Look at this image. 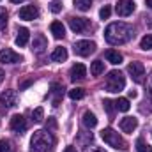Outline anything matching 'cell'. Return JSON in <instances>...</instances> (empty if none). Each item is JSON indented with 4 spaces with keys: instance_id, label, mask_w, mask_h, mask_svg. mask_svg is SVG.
Instances as JSON below:
<instances>
[{
    "instance_id": "1",
    "label": "cell",
    "mask_w": 152,
    "mask_h": 152,
    "mask_svg": "<svg viewBox=\"0 0 152 152\" xmlns=\"http://www.w3.org/2000/svg\"><path fill=\"white\" fill-rule=\"evenodd\" d=\"M133 36H134L133 27L127 25V23H122V21L108 25L106 30H104V39H106V42L112 44V46L126 44V42H129V41L133 39Z\"/></svg>"
},
{
    "instance_id": "2",
    "label": "cell",
    "mask_w": 152,
    "mask_h": 152,
    "mask_svg": "<svg viewBox=\"0 0 152 152\" xmlns=\"http://www.w3.org/2000/svg\"><path fill=\"white\" fill-rule=\"evenodd\" d=\"M55 151V138L50 131L39 129L30 138V152H53Z\"/></svg>"
},
{
    "instance_id": "3",
    "label": "cell",
    "mask_w": 152,
    "mask_h": 152,
    "mask_svg": "<svg viewBox=\"0 0 152 152\" xmlns=\"http://www.w3.org/2000/svg\"><path fill=\"white\" fill-rule=\"evenodd\" d=\"M101 138H103L104 143L110 145L112 149H117V151H127V143H126V140H124L115 129H112V127L103 129V131H101Z\"/></svg>"
},
{
    "instance_id": "4",
    "label": "cell",
    "mask_w": 152,
    "mask_h": 152,
    "mask_svg": "<svg viewBox=\"0 0 152 152\" xmlns=\"http://www.w3.org/2000/svg\"><path fill=\"white\" fill-rule=\"evenodd\" d=\"M108 92H120L126 87V78L120 71H110L106 76V83H104Z\"/></svg>"
},
{
    "instance_id": "5",
    "label": "cell",
    "mask_w": 152,
    "mask_h": 152,
    "mask_svg": "<svg viewBox=\"0 0 152 152\" xmlns=\"http://www.w3.org/2000/svg\"><path fill=\"white\" fill-rule=\"evenodd\" d=\"M73 50L78 57H88L90 53L96 51V42L94 41H76Z\"/></svg>"
},
{
    "instance_id": "6",
    "label": "cell",
    "mask_w": 152,
    "mask_h": 152,
    "mask_svg": "<svg viewBox=\"0 0 152 152\" xmlns=\"http://www.w3.org/2000/svg\"><path fill=\"white\" fill-rule=\"evenodd\" d=\"M127 73L131 75L134 83H143V76H145V67L142 62H131L127 66Z\"/></svg>"
},
{
    "instance_id": "7",
    "label": "cell",
    "mask_w": 152,
    "mask_h": 152,
    "mask_svg": "<svg viewBox=\"0 0 152 152\" xmlns=\"http://www.w3.org/2000/svg\"><path fill=\"white\" fill-rule=\"evenodd\" d=\"M69 27L71 30L76 32V34H81V32H87L90 28V20L87 18H76V16H71L69 18Z\"/></svg>"
},
{
    "instance_id": "8",
    "label": "cell",
    "mask_w": 152,
    "mask_h": 152,
    "mask_svg": "<svg viewBox=\"0 0 152 152\" xmlns=\"http://www.w3.org/2000/svg\"><path fill=\"white\" fill-rule=\"evenodd\" d=\"M18 103V96L14 90H5L0 94V104L4 106V110H9V108H14Z\"/></svg>"
},
{
    "instance_id": "9",
    "label": "cell",
    "mask_w": 152,
    "mask_h": 152,
    "mask_svg": "<svg viewBox=\"0 0 152 152\" xmlns=\"http://www.w3.org/2000/svg\"><path fill=\"white\" fill-rule=\"evenodd\" d=\"M134 7H136V4H134L133 0H118V4H117L115 11H117V14H118V16L126 18V16H129V14H133V12H134Z\"/></svg>"
},
{
    "instance_id": "10",
    "label": "cell",
    "mask_w": 152,
    "mask_h": 152,
    "mask_svg": "<svg viewBox=\"0 0 152 152\" xmlns=\"http://www.w3.org/2000/svg\"><path fill=\"white\" fill-rule=\"evenodd\" d=\"M0 62L2 64H18V62H21V55H18L11 48H4L0 51Z\"/></svg>"
},
{
    "instance_id": "11",
    "label": "cell",
    "mask_w": 152,
    "mask_h": 152,
    "mask_svg": "<svg viewBox=\"0 0 152 152\" xmlns=\"http://www.w3.org/2000/svg\"><path fill=\"white\" fill-rule=\"evenodd\" d=\"M18 16H20V20L32 21V20H36V18L39 16V9L36 7V5H23V7L20 9Z\"/></svg>"
},
{
    "instance_id": "12",
    "label": "cell",
    "mask_w": 152,
    "mask_h": 152,
    "mask_svg": "<svg viewBox=\"0 0 152 152\" xmlns=\"http://www.w3.org/2000/svg\"><path fill=\"white\" fill-rule=\"evenodd\" d=\"M11 129L14 133H18V134H23L27 131V120H25V117L23 115H14L11 118Z\"/></svg>"
},
{
    "instance_id": "13",
    "label": "cell",
    "mask_w": 152,
    "mask_h": 152,
    "mask_svg": "<svg viewBox=\"0 0 152 152\" xmlns=\"http://www.w3.org/2000/svg\"><path fill=\"white\" fill-rule=\"evenodd\" d=\"M69 76H71L73 81H80V80H83L87 76V67L83 64H75L71 67V71H69Z\"/></svg>"
},
{
    "instance_id": "14",
    "label": "cell",
    "mask_w": 152,
    "mask_h": 152,
    "mask_svg": "<svg viewBox=\"0 0 152 152\" xmlns=\"http://www.w3.org/2000/svg\"><path fill=\"white\" fill-rule=\"evenodd\" d=\"M136 127H138V118H134V117H126L120 120V129L124 133H133Z\"/></svg>"
},
{
    "instance_id": "15",
    "label": "cell",
    "mask_w": 152,
    "mask_h": 152,
    "mask_svg": "<svg viewBox=\"0 0 152 152\" xmlns=\"http://www.w3.org/2000/svg\"><path fill=\"white\" fill-rule=\"evenodd\" d=\"M28 39H30V32H28V28H25V27H21L20 30H18V36H16V44L21 48V46H27L28 44Z\"/></svg>"
},
{
    "instance_id": "16",
    "label": "cell",
    "mask_w": 152,
    "mask_h": 152,
    "mask_svg": "<svg viewBox=\"0 0 152 152\" xmlns=\"http://www.w3.org/2000/svg\"><path fill=\"white\" fill-rule=\"evenodd\" d=\"M50 30H51L55 39H64V36H66V28H64V25L60 21H53L50 25Z\"/></svg>"
},
{
    "instance_id": "17",
    "label": "cell",
    "mask_w": 152,
    "mask_h": 152,
    "mask_svg": "<svg viewBox=\"0 0 152 152\" xmlns=\"http://www.w3.org/2000/svg\"><path fill=\"white\" fill-rule=\"evenodd\" d=\"M51 60L53 62H64V60H67V50L66 48H55L53 50V53H51Z\"/></svg>"
},
{
    "instance_id": "18",
    "label": "cell",
    "mask_w": 152,
    "mask_h": 152,
    "mask_svg": "<svg viewBox=\"0 0 152 152\" xmlns=\"http://www.w3.org/2000/svg\"><path fill=\"white\" fill-rule=\"evenodd\" d=\"M44 48H46V39L42 37V36H36V37H34V42H32V51L42 53Z\"/></svg>"
},
{
    "instance_id": "19",
    "label": "cell",
    "mask_w": 152,
    "mask_h": 152,
    "mask_svg": "<svg viewBox=\"0 0 152 152\" xmlns=\"http://www.w3.org/2000/svg\"><path fill=\"white\" fill-rule=\"evenodd\" d=\"M83 126L88 127V129H92V127L97 126V118H96V115L92 113V112H85L83 113Z\"/></svg>"
},
{
    "instance_id": "20",
    "label": "cell",
    "mask_w": 152,
    "mask_h": 152,
    "mask_svg": "<svg viewBox=\"0 0 152 152\" xmlns=\"http://www.w3.org/2000/svg\"><path fill=\"white\" fill-rule=\"evenodd\" d=\"M104 57H106V60H108L110 64H113V66H117V64L122 62V55H120L118 51H115V50H108V51L104 53Z\"/></svg>"
},
{
    "instance_id": "21",
    "label": "cell",
    "mask_w": 152,
    "mask_h": 152,
    "mask_svg": "<svg viewBox=\"0 0 152 152\" xmlns=\"http://www.w3.org/2000/svg\"><path fill=\"white\" fill-rule=\"evenodd\" d=\"M62 87L58 85V83H53L51 85V94L55 96V99H53V106H58V103H60V97H62Z\"/></svg>"
},
{
    "instance_id": "22",
    "label": "cell",
    "mask_w": 152,
    "mask_h": 152,
    "mask_svg": "<svg viewBox=\"0 0 152 152\" xmlns=\"http://www.w3.org/2000/svg\"><path fill=\"white\" fill-rule=\"evenodd\" d=\"M129 108H131L129 99H126V97H118V99L115 101V110H118V112H129Z\"/></svg>"
},
{
    "instance_id": "23",
    "label": "cell",
    "mask_w": 152,
    "mask_h": 152,
    "mask_svg": "<svg viewBox=\"0 0 152 152\" xmlns=\"http://www.w3.org/2000/svg\"><path fill=\"white\" fill-rule=\"evenodd\" d=\"M103 71H104V62H101V60L92 62V66H90V75L92 76H99Z\"/></svg>"
},
{
    "instance_id": "24",
    "label": "cell",
    "mask_w": 152,
    "mask_h": 152,
    "mask_svg": "<svg viewBox=\"0 0 152 152\" xmlns=\"http://www.w3.org/2000/svg\"><path fill=\"white\" fill-rule=\"evenodd\" d=\"M75 2V7L80 11H88L92 7V0H73Z\"/></svg>"
},
{
    "instance_id": "25",
    "label": "cell",
    "mask_w": 152,
    "mask_h": 152,
    "mask_svg": "<svg viewBox=\"0 0 152 152\" xmlns=\"http://www.w3.org/2000/svg\"><path fill=\"white\" fill-rule=\"evenodd\" d=\"M69 97H71V99H75V101L83 99V97H85V90H83V88H80V87L71 88V90H69Z\"/></svg>"
},
{
    "instance_id": "26",
    "label": "cell",
    "mask_w": 152,
    "mask_h": 152,
    "mask_svg": "<svg viewBox=\"0 0 152 152\" xmlns=\"http://www.w3.org/2000/svg\"><path fill=\"white\" fill-rule=\"evenodd\" d=\"M140 48H142V50H152V34H147V36L142 37Z\"/></svg>"
},
{
    "instance_id": "27",
    "label": "cell",
    "mask_w": 152,
    "mask_h": 152,
    "mask_svg": "<svg viewBox=\"0 0 152 152\" xmlns=\"http://www.w3.org/2000/svg\"><path fill=\"white\" fill-rule=\"evenodd\" d=\"M136 151L138 152H152V147L149 145V143H145V142L140 138V140L136 142Z\"/></svg>"
},
{
    "instance_id": "28",
    "label": "cell",
    "mask_w": 152,
    "mask_h": 152,
    "mask_svg": "<svg viewBox=\"0 0 152 152\" xmlns=\"http://www.w3.org/2000/svg\"><path fill=\"white\" fill-rule=\"evenodd\" d=\"M0 152H14V147L9 140H0Z\"/></svg>"
},
{
    "instance_id": "29",
    "label": "cell",
    "mask_w": 152,
    "mask_h": 152,
    "mask_svg": "<svg viewBox=\"0 0 152 152\" xmlns=\"http://www.w3.org/2000/svg\"><path fill=\"white\" fill-rule=\"evenodd\" d=\"M7 25V11L4 7H0V30H4Z\"/></svg>"
},
{
    "instance_id": "30",
    "label": "cell",
    "mask_w": 152,
    "mask_h": 152,
    "mask_svg": "<svg viewBox=\"0 0 152 152\" xmlns=\"http://www.w3.org/2000/svg\"><path fill=\"white\" fill-rule=\"evenodd\" d=\"M110 14H112V7H110V5H104V7L99 11L101 20H108V18H110Z\"/></svg>"
},
{
    "instance_id": "31",
    "label": "cell",
    "mask_w": 152,
    "mask_h": 152,
    "mask_svg": "<svg viewBox=\"0 0 152 152\" xmlns=\"http://www.w3.org/2000/svg\"><path fill=\"white\" fill-rule=\"evenodd\" d=\"M42 117H44V110H42V108H36V110L32 112V118H34L36 122H41Z\"/></svg>"
},
{
    "instance_id": "32",
    "label": "cell",
    "mask_w": 152,
    "mask_h": 152,
    "mask_svg": "<svg viewBox=\"0 0 152 152\" xmlns=\"http://www.w3.org/2000/svg\"><path fill=\"white\" fill-rule=\"evenodd\" d=\"M103 104H104V110L108 112V115H113V108H115V103H112L110 99H104V101H103Z\"/></svg>"
},
{
    "instance_id": "33",
    "label": "cell",
    "mask_w": 152,
    "mask_h": 152,
    "mask_svg": "<svg viewBox=\"0 0 152 152\" xmlns=\"http://www.w3.org/2000/svg\"><path fill=\"white\" fill-rule=\"evenodd\" d=\"M50 9H51V12L57 14V12L62 11V4H60V2H51V4H50Z\"/></svg>"
},
{
    "instance_id": "34",
    "label": "cell",
    "mask_w": 152,
    "mask_h": 152,
    "mask_svg": "<svg viewBox=\"0 0 152 152\" xmlns=\"http://www.w3.org/2000/svg\"><path fill=\"white\" fill-rule=\"evenodd\" d=\"M147 94L152 97V73L149 75V80H147Z\"/></svg>"
},
{
    "instance_id": "35",
    "label": "cell",
    "mask_w": 152,
    "mask_h": 152,
    "mask_svg": "<svg viewBox=\"0 0 152 152\" xmlns=\"http://www.w3.org/2000/svg\"><path fill=\"white\" fill-rule=\"evenodd\" d=\"M46 127H50L51 131H55V129H57V122H55V118H48V124H46Z\"/></svg>"
},
{
    "instance_id": "36",
    "label": "cell",
    "mask_w": 152,
    "mask_h": 152,
    "mask_svg": "<svg viewBox=\"0 0 152 152\" xmlns=\"http://www.w3.org/2000/svg\"><path fill=\"white\" fill-rule=\"evenodd\" d=\"M85 152H104V149H101V147H87Z\"/></svg>"
},
{
    "instance_id": "37",
    "label": "cell",
    "mask_w": 152,
    "mask_h": 152,
    "mask_svg": "<svg viewBox=\"0 0 152 152\" xmlns=\"http://www.w3.org/2000/svg\"><path fill=\"white\" fill-rule=\"evenodd\" d=\"M64 152H76V149H75V147H66Z\"/></svg>"
},
{
    "instance_id": "38",
    "label": "cell",
    "mask_w": 152,
    "mask_h": 152,
    "mask_svg": "<svg viewBox=\"0 0 152 152\" xmlns=\"http://www.w3.org/2000/svg\"><path fill=\"white\" fill-rule=\"evenodd\" d=\"M129 97H136V90H129Z\"/></svg>"
},
{
    "instance_id": "39",
    "label": "cell",
    "mask_w": 152,
    "mask_h": 152,
    "mask_svg": "<svg viewBox=\"0 0 152 152\" xmlns=\"http://www.w3.org/2000/svg\"><path fill=\"white\" fill-rule=\"evenodd\" d=\"M147 25L152 28V16H149V18H147Z\"/></svg>"
},
{
    "instance_id": "40",
    "label": "cell",
    "mask_w": 152,
    "mask_h": 152,
    "mask_svg": "<svg viewBox=\"0 0 152 152\" xmlns=\"http://www.w3.org/2000/svg\"><path fill=\"white\" fill-rule=\"evenodd\" d=\"M145 4H147V7H151L152 9V0H145Z\"/></svg>"
},
{
    "instance_id": "41",
    "label": "cell",
    "mask_w": 152,
    "mask_h": 152,
    "mask_svg": "<svg viewBox=\"0 0 152 152\" xmlns=\"http://www.w3.org/2000/svg\"><path fill=\"white\" fill-rule=\"evenodd\" d=\"M2 81H4V71L0 69V83H2Z\"/></svg>"
},
{
    "instance_id": "42",
    "label": "cell",
    "mask_w": 152,
    "mask_h": 152,
    "mask_svg": "<svg viewBox=\"0 0 152 152\" xmlns=\"http://www.w3.org/2000/svg\"><path fill=\"white\" fill-rule=\"evenodd\" d=\"M12 4H20V2H23V0H11Z\"/></svg>"
}]
</instances>
